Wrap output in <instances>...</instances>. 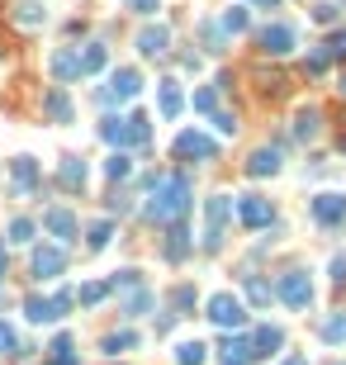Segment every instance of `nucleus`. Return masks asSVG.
<instances>
[{
  "mask_svg": "<svg viewBox=\"0 0 346 365\" xmlns=\"http://www.w3.org/2000/svg\"><path fill=\"white\" fill-rule=\"evenodd\" d=\"M186 209H190V181L186 176H161V181L152 185V218L176 223Z\"/></svg>",
  "mask_w": 346,
  "mask_h": 365,
  "instance_id": "obj_1",
  "label": "nucleus"
},
{
  "mask_svg": "<svg viewBox=\"0 0 346 365\" xmlns=\"http://www.w3.org/2000/svg\"><path fill=\"white\" fill-rule=\"evenodd\" d=\"M275 294H280V299H285L290 309H299V313L313 304V285H308V275H304V270H290V275H280Z\"/></svg>",
  "mask_w": 346,
  "mask_h": 365,
  "instance_id": "obj_2",
  "label": "nucleus"
},
{
  "mask_svg": "<svg viewBox=\"0 0 346 365\" xmlns=\"http://www.w3.org/2000/svg\"><path fill=\"white\" fill-rule=\"evenodd\" d=\"M228 213H233V200H228V195H213L209 204H204V247H218V242H223Z\"/></svg>",
  "mask_w": 346,
  "mask_h": 365,
  "instance_id": "obj_3",
  "label": "nucleus"
},
{
  "mask_svg": "<svg viewBox=\"0 0 346 365\" xmlns=\"http://www.w3.org/2000/svg\"><path fill=\"white\" fill-rule=\"evenodd\" d=\"M209 318L218 323V327H228V332L247 327V309H242L233 294H213V299H209Z\"/></svg>",
  "mask_w": 346,
  "mask_h": 365,
  "instance_id": "obj_4",
  "label": "nucleus"
},
{
  "mask_svg": "<svg viewBox=\"0 0 346 365\" xmlns=\"http://www.w3.org/2000/svg\"><path fill=\"white\" fill-rule=\"evenodd\" d=\"M238 218L247 223V228H266L270 218H275V209H270L261 195H242L238 200Z\"/></svg>",
  "mask_w": 346,
  "mask_h": 365,
  "instance_id": "obj_5",
  "label": "nucleus"
},
{
  "mask_svg": "<svg viewBox=\"0 0 346 365\" xmlns=\"http://www.w3.org/2000/svg\"><path fill=\"white\" fill-rule=\"evenodd\" d=\"M138 90H142V76H138L133 67H119V72H114V76H109V90H105V100H133Z\"/></svg>",
  "mask_w": 346,
  "mask_h": 365,
  "instance_id": "obj_6",
  "label": "nucleus"
},
{
  "mask_svg": "<svg viewBox=\"0 0 346 365\" xmlns=\"http://www.w3.org/2000/svg\"><path fill=\"white\" fill-rule=\"evenodd\" d=\"M261 52H270V57H290L294 52V29L290 24H266L261 29Z\"/></svg>",
  "mask_w": 346,
  "mask_h": 365,
  "instance_id": "obj_7",
  "label": "nucleus"
},
{
  "mask_svg": "<svg viewBox=\"0 0 346 365\" xmlns=\"http://www.w3.org/2000/svg\"><path fill=\"white\" fill-rule=\"evenodd\" d=\"M313 218H318V223H327V228H332V223H346V195H313Z\"/></svg>",
  "mask_w": 346,
  "mask_h": 365,
  "instance_id": "obj_8",
  "label": "nucleus"
},
{
  "mask_svg": "<svg viewBox=\"0 0 346 365\" xmlns=\"http://www.w3.org/2000/svg\"><path fill=\"white\" fill-rule=\"evenodd\" d=\"M62 266H67V252H62V247H38V252H33V275H38V280H57Z\"/></svg>",
  "mask_w": 346,
  "mask_h": 365,
  "instance_id": "obj_9",
  "label": "nucleus"
},
{
  "mask_svg": "<svg viewBox=\"0 0 346 365\" xmlns=\"http://www.w3.org/2000/svg\"><path fill=\"white\" fill-rule=\"evenodd\" d=\"M176 156H204V161H209V156H218V143L190 129V133H181V138H176Z\"/></svg>",
  "mask_w": 346,
  "mask_h": 365,
  "instance_id": "obj_10",
  "label": "nucleus"
},
{
  "mask_svg": "<svg viewBox=\"0 0 346 365\" xmlns=\"http://www.w3.org/2000/svg\"><path fill=\"white\" fill-rule=\"evenodd\" d=\"M166 43H171V29H166V24L142 29V33H138V52H142V57H161V52H166Z\"/></svg>",
  "mask_w": 346,
  "mask_h": 365,
  "instance_id": "obj_11",
  "label": "nucleus"
},
{
  "mask_svg": "<svg viewBox=\"0 0 346 365\" xmlns=\"http://www.w3.org/2000/svg\"><path fill=\"white\" fill-rule=\"evenodd\" d=\"M43 228L67 242V237H76V218H72L67 209H48V213H43Z\"/></svg>",
  "mask_w": 346,
  "mask_h": 365,
  "instance_id": "obj_12",
  "label": "nucleus"
},
{
  "mask_svg": "<svg viewBox=\"0 0 346 365\" xmlns=\"http://www.w3.org/2000/svg\"><path fill=\"white\" fill-rule=\"evenodd\" d=\"M247 361H256V346L247 337H228L223 341V365H247Z\"/></svg>",
  "mask_w": 346,
  "mask_h": 365,
  "instance_id": "obj_13",
  "label": "nucleus"
},
{
  "mask_svg": "<svg viewBox=\"0 0 346 365\" xmlns=\"http://www.w3.org/2000/svg\"><path fill=\"white\" fill-rule=\"evenodd\" d=\"M24 313H28V323H57L62 318V309H57V299H24Z\"/></svg>",
  "mask_w": 346,
  "mask_h": 365,
  "instance_id": "obj_14",
  "label": "nucleus"
},
{
  "mask_svg": "<svg viewBox=\"0 0 346 365\" xmlns=\"http://www.w3.org/2000/svg\"><path fill=\"white\" fill-rule=\"evenodd\" d=\"M247 171H252V176H275V171H280V152H275V147H261V152H252Z\"/></svg>",
  "mask_w": 346,
  "mask_h": 365,
  "instance_id": "obj_15",
  "label": "nucleus"
},
{
  "mask_svg": "<svg viewBox=\"0 0 346 365\" xmlns=\"http://www.w3.org/2000/svg\"><path fill=\"white\" fill-rule=\"evenodd\" d=\"M10 171H15L19 190H33V185H38V161H33V156H15V161H10Z\"/></svg>",
  "mask_w": 346,
  "mask_h": 365,
  "instance_id": "obj_16",
  "label": "nucleus"
},
{
  "mask_svg": "<svg viewBox=\"0 0 346 365\" xmlns=\"http://www.w3.org/2000/svg\"><path fill=\"white\" fill-rule=\"evenodd\" d=\"M43 109H48V119L67 124V119H72V100H67V90H48V95H43Z\"/></svg>",
  "mask_w": 346,
  "mask_h": 365,
  "instance_id": "obj_17",
  "label": "nucleus"
},
{
  "mask_svg": "<svg viewBox=\"0 0 346 365\" xmlns=\"http://www.w3.org/2000/svg\"><path fill=\"white\" fill-rule=\"evenodd\" d=\"M181 114V81H161V119Z\"/></svg>",
  "mask_w": 346,
  "mask_h": 365,
  "instance_id": "obj_18",
  "label": "nucleus"
},
{
  "mask_svg": "<svg viewBox=\"0 0 346 365\" xmlns=\"http://www.w3.org/2000/svg\"><path fill=\"white\" fill-rule=\"evenodd\" d=\"M252 346H256V356H270V351L285 346V332H280V327H261V332L252 337Z\"/></svg>",
  "mask_w": 346,
  "mask_h": 365,
  "instance_id": "obj_19",
  "label": "nucleus"
},
{
  "mask_svg": "<svg viewBox=\"0 0 346 365\" xmlns=\"http://www.w3.org/2000/svg\"><path fill=\"white\" fill-rule=\"evenodd\" d=\"M322 341H332V346H346V313H332V318H322Z\"/></svg>",
  "mask_w": 346,
  "mask_h": 365,
  "instance_id": "obj_20",
  "label": "nucleus"
},
{
  "mask_svg": "<svg viewBox=\"0 0 346 365\" xmlns=\"http://www.w3.org/2000/svg\"><path fill=\"white\" fill-rule=\"evenodd\" d=\"M176 361L181 365H204L209 361V346H204V341H181V346H176Z\"/></svg>",
  "mask_w": 346,
  "mask_h": 365,
  "instance_id": "obj_21",
  "label": "nucleus"
},
{
  "mask_svg": "<svg viewBox=\"0 0 346 365\" xmlns=\"http://www.w3.org/2000/svg\"><path fill=\"white\" fill-rule=\"evenodd\" d=\"M76 62H81V76H90V72H100V67H105V48H100V43H90Z\"/></svg>",
  "mask_w": 346,
  "mask_h": 365,
  "instance_id": "obj_22",
  "label": "nucleus"
},
{
  "mask_svg": "<svg viewBox=\"0 0 346 365\" xmlns=\"http://www.w3.org/2000/svg\"><path fill=\"white\" fill-rule=\"evenodd\" d=\"M48 351H53V365H76V346H72V337H57Z\"/></svg>",
  "mask_w": 346,
  "mask_h": 365,
  "instance_id": "obj_23",
  "label": "nucleus"
},
{
  "mask_svg": "<svg viewBox=\"0 0 346 365\" xmlns=\"http://www.w3.org/2000/svg\"><path fill=\"white\" fill-rule=\"evenodd\" d=\"M195 109H199V114H213V109H218V86H199V90H195Z\"/></svg>",
  "mask_w": 346,
  "mask_h": 365,
  "instance_id": "obj_24",
  "label": "nucleus"
},
{
  "mask_svg": "<svg viewBox=\"0 0 346 365\" xmlns=\"http://www.w3.org/2000/svg\"><path fill=\"white\" fill-rule=\"evenodd\" d=\"M129 171H133V161H129V156H124V152H114V156H109V161H105V176H109V181H124Z\"/></svg>",
  "mask_w": 346,
  "mask_h": 365,
  "instance_id": "obj_25",
  "label": "nucleus"
},
{
  "mask_svg": "<svg viewBox=\"0 0 346 365\" xmlns=\"http://www.w3.org/2000/svg\"><path fill=\"white\" fill-rule=\"evenodd\" d=\"M129 346H138L133 332H109V337H105V351H109V356H119V351H129Z\"/></svg>",
  "mask_w": 346,
  "mask_h": 365,
  "instance_id": "obj_26",
  "label": "nucleus"
},
{
  "mask_svg": "<svg viewBox=\"0 0 346 365\" xmlns=\"http://www.w3.org/2000/svg\"><path fill=\"white\" fill-rule=\"evenodd\" d=\"M223 29H228V33H242V29H247V5H233V10L223 15Z\"/></svg>",
  "mask_w": 346,
  "mask_h": 365,
  "instance_id": "obj_27",
  "label": "nucleus"
},
{
  "mask_svg": "<svg viewBox=\"0 0 346 365\" xmlns=\"http://www.w3.org/2000/svg\"><path fill=\"white\" fill-rule=\"evenodd\" d=\"M53 72H57V76H76L81 62L72 57V52H57V57H53Z\"/></svg>",
  "mask_w": 346,
  "mask_h": 365,
  "instance_id": "obj_28",
  "label": "nucleus"
},
{
  "mask_svg": "<svg viewBox=\"0 0 346 365\" xmlns=\"http://www.w3.org/2000/svg\"><path fill=\"white\" fill-rule=\"evenodd\" d=\"M62 185H67V190H76V185H85V166H76V161H67V166H62Z\"/></svg>",
  "mask_w": 346,
  "mask_h": 365,
  "instance_id": "obj_29",
  "label": "nucleus"
},
{
  "mask_svg": "<svg viewBox=\"0 0 346 365\" xmlns=\"http://www.w3.org/2000/svg\"><path fill=\"white\" fill-rule=\"evenodd\" d=\"M294 133H299V138H313V133H318V114H313V109H304V114H299V124H294Z\"/></svg>",
  "mask_w": 346,
  "mask_h": 365,
  "instance_id": "obj_30",
  "label": "nucleus"
},
{
  "mask_svg": "<svg viewBox=\"0 0 346 365\" xmlns=\"http://www.w3.org/2000/svg\"><path fill=\"white\" fill-rule=\"evenodd\" d=\"M166 257L181 261L186 257V228H171V242H166Z\"/></svg>",
  "mask_w": 346,
  "mask_h": 365,
  "instance_id": "obj_31",
  "label": "nucleus"
},
{
  "mask_svg": "<svg viewBox=\"0 0 346 365\" xmlns=\"http://www.w3.org/2000/svg\"><path fill=\"white\" fill-rule=\"evenodd\" d=\"M109 233H114L109 223H90V233H85V242H90V247L100 252V247H105V242H109Z\"/></svg>",
  "mask_w": 346,
  "mask_h": 365,
  "instance_id": "obj_32",
  "label": "nucleus"
},
{
  "mask_svg": "<svg viewBox=\"0 0 346 365\" xmlns=\"http://www.w3.org/2000/svg\"><path fill=\"white\" fill-rule=\"evenodd\" d=\"M105 294H109V285H81V294H76V299H81V304H100Z\"/></svg>",
  "mask_w": 346,
  "mask_h": 365,
  "instance_id": "obj_33",
  "label": "nucleus"
},
{
  "mask_svg": "<svg viewBox=\"0 0 346 365\" xmlns=\"http://www.w3.org/2000/svg\"><path fill=\"white\" fill-rule=\"evenodd\" d=\"M28 237H33V223L28 218H15L10 223V242H28Z\"/></svg>",
  "mask_w": 346,
  "mask_h": 365,
  "instance_id": "obj_34",
  "label": "nucleus"
},
{
  "mask_svg": "<svg viewBox=\"0 0 346 365\" xmlns=\"http://www.w3.org/2000/svg\"><path fill=\"white\" fill-rule=\"evenodd\" d=\"M19 351V341H15V327H5L0 323V356H15Z\"/></svg>",
  "mask_w": 346,
  "mask_h": 365,
  "instance_id": "obj_35",
  "label": "nucleus"
},
{
  "mask_svg": "<svg viewBox=\"0 0 346 365\" xmlns=\"http://www.w3.org/2000/svg\"><path fill=\"white\" fill-rule=\"evenodd\" d=\"M15 19H19V24H38V19H43V10H38V5H19V15H15Z\"/></svg>",
  "mask_w": 346,
  "mask_h": 365,
  "instance_id": "obj_36",
  "label": "nucleus"
},
{
  "mask_svg": "<svg viewBox=\"0 0 346 365\" xmlns=\"http://www.w3.org/2000/svg\"><path fill=\"white\" fill-rule=\"evenodd\" d=\"M313 19H318V24H332V19H337V5H332V0H322L318 10H313Z\"/></svg>",
  "mask_w": 346,
  "mask_h": 365,
  "instance_id": "obj_37",
  "label": "nucleus"
},
{
  "mask_svg": "<svg viewBox=\"0 0 346 365\" xmlns=\"http://www.w3.org/2000/svg\"><path fill=\"white\" fill-rule=\"evenodd\" d=\"M213 124H218V133H228V138L238 133V119H233V114H213Z\"/></svg>",
  "mask_w": 346,
  "mask_h": 365,
  "instance_id": "obj_38",
  "label": "nucleus"
},
{
  "mask_svg": "<svg viewBox=\"0 0 346 365\" xmlns=\"http://www.w3.org/2000/svg\"><path fill=\"white\" fill-rule=\"evenodd\" d=\"M247 294H252L256 304H266V299H270V285H261V280H252V285H247Z\"/></svg>",
  "mask_w": 346,
  "mask_h": 365,
  "instance_id": "obj_39",
  "label": "nucleus"
},
{
  "mask_svg": "<svg viewBox=\"0 0 346 365\" xmlns=\"http://www.w3.org/2000/svg\"><path fill=\"white\" fill-rule=\"evenodd\" d=\"M332 280H346V252L342 257H332Z\"/></svg>",
  "mask_w": 346,
  "mask_h": 365,
  "instance_id": "obj_40",
  "label": "nucleus"
},
{
  "mask_svg": "<svg viewBox=\"0 0 346 365\" xmlns=\"http://www.w3.org/2000/svg\"><path fill=\"white\" fill-rule=\"evenodd\" d=\"M157 5H161V0H133L138 15H157Z\"/></svg>",
  "mask_w": 346,
  "mask_h": 365,
  "instance_id": "obj_41",
  "label": "nucleus"
},
{
  "mask_svg": "<svg viewBox=\"0 0 346 365\" xmlns=\"http://www.w3.org/2000/svg\"><path fill=\"white\" fill-rule=\"evenodd\" d=\"M195 304V289H176V309H190Z\"/></svg>",
  "mask_w": 346,
  "mask_h": 365,
  "instance_id": "obj_42",
  "label": "nucleus"
},
{
  "mask_svg": "<svg viewBox=\"0 0 346 365\" xmlns=\"http://www.w3.org/2000/svg\"><path fill=\"white\" fill-rule=\"evenodd\" d=\"M256 5H261V10H275V5H280V0H256Z\"/></svg>",
  "mask_w": 346,
  "mask_h": 365,
  "instance_id": "obj_43",
  "label": "nucleus"
},
{
  "mask_svg": "<svg viewBox=\"0 0 346 365\" xmlns=\"http://www.w3.org/2000/svg\"><path fill=\"white\" fill-rule=\"evenodd\" d=\"M0 266H5V237H0Z\"/></svg>",
  "mask_w": 346,
  "mask_h": 365,
  "instance_id": "obj_44",
  "label": "nucleus"
},
{
  "mask_svg": "<svg viewBox=\"0 0 346 365\" xmlns=\"http://www.w3.org/2000/svg\"><path fill=\"white\" fill-rule=\"evenodd\" d=\"M290 365H304V361H290Z\"/></svg>",
  "mask_w": 346,
  "mask_h": 365,
  "instance_id": "obj_45",
  "label": "nucleus"
},
{
  "mask_svg": "<svg viewBox=\"0 0 346 365\" xmlns=\"http://www.w3.org/2000/svg\"><path fill=\"white\" fill-rule=\"evenodd\" d=\"M342 90H346V81H342Z\"/></svg>",
  "mask_w": 346,
  "mask_h": 365,
  "instance_id": "obj_46",
  "label": "nucleus"
},
{
  "mask_svg": "<svg viewBox=\"0 0 346 365\" xmlns=\"http://www.w3.org/2000/svg\"><path fill=\"white\" fill-rule=\"evenodd\" d=\"M0 275H5V270H0Z\"/></svg>",
  "mask_w": 346,
  "mask_h": 365,
  "instance_id": "obj_47",
  "label": "nucleus"
}]
</instances>
